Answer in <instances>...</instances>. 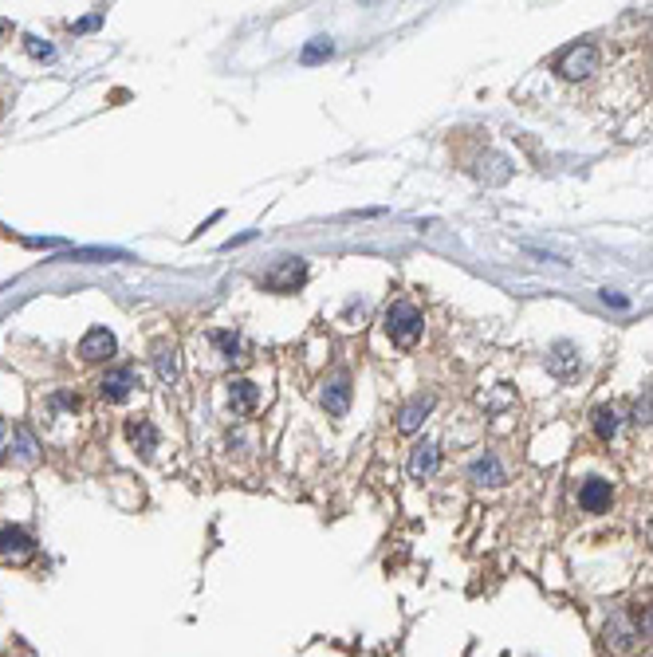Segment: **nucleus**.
Here are the masks:
<instances>
[{
    "label": "nucleus",
    "instance_id": "obj_20",
    "mask_svg": "<svg viewBox=\"0 0 653 657\" xmlns=\"http://www.w3.org/2000/svg\"><path fill=\"white\" fill-rule=\"evenodd\" d=\"M213 343H217L229 358H236V351H241V339H236V334H229V331H213Z\"/></svg>",
    "mask_w": 653,
    "mask_h": 657
},
{
    "label": "nucleus",
    "instance_id": "obj_12",
    "mask_svg": "<svg viewBox=\"0 0 653 657\" xmlns=\"http://www.w3.org/2000/svg\"><path fill=\"white\" fill-rule=\"evenodd\" d=\"M256 402H260L256 382H248V378H233V382H229V405H233V413H241V417L252 413Z\"/></svg>",
    "mask_w": 653,
    "mask_h": 657
},
{
    "label": "nucleus",
    "instance_id": "obj_7",
    "mask_svg": "<svg viewBox=\"0 0 653 657\" xmlns=\"http://www.w3.org/2000/svg\"><path fill=\"white\" fill-rule=\"evenodd\" d=\"M433 393H418L413 402H406L398 410V433H413V429H421V422L430 417V410H433Z\"/></svg>",
    "mask_w": 653,
    "mask_h": 657
},
{
    "label": "nucleus",
    "instance_id": "obj_8",
    "mask_svg": "<svg viewBox=\"0 0 653 657\" xmlns=\"http://www.w3.org/2000/svg\"><path fill=\"white\" fill-rule=\"evenodd\" d=\"M469 481H477V484H489V488H500L508 481V473H504V464L496 453H484V457H477L469 464Z\"/></svg>",
    "mask_w": 653,
    "mask_h": 657
},
{
    "label": "nucleus",
    "instance_id": "obj_19",
    "mask_svg": "<svg viewBox=\"0 0 653 657\" xmlns=\"http://www.w3.org/2000/svg\"><path fill=\"white\" fill-rule=\"evenodd\" d=\"M331 55H335V44L319 35V40H312V44L303 47V55H300V59H303L307 67H312V64H323V59H331Z\"/></svg>",
    "mask_w": 653,
    "mask_h": 657
},
{
    "label": "nucleus",
    "instance_id": "obj_15",
    "mask_svg": "<svg viewBox=\"0 0 653 657\" xmlns=\"http://www.w3.org/2000/svg\"><path fill=\"white\" fill-rule=\"evenodd\" d=\"M548 366H551V374H559V378H567V374H575L579 370V351L571 343H559L555 351L548 354Z\"/></svg>",
    "mask_w": 653,
    "mask_h": 657
},
{
    "label": "nucleus",
    "instance_id": "obj_18",
    "mask_svg": "<svg viewBox=\"0 0 653 657\" xmlns=\"http://www.w3.org/2000/svg\"><path fill=\"white\" fill-rule=\"evenodd\" d=\"M153 366H158V378H162V382H177V351H173L170 343L153 346Z\"/></svg>",
    "mask_w": 653,
    "mask_h": 657
},
{
    "label": "nucleus",
    "instance_id": "obj_9",
    "mask_svg": "<svg viewBox=\"0 0 653 657\" xmlns=\"http://www.w3.org/2000/svg\"><path fill=\"white\" fill-rule=\"evenodd\" d=\"M323 405L331 417H347V410H351V378L347 374H335L323 386Z\"/></svg>",
    "mask_w": 653,
    "mask_h": 657
},
{
    "label": "nucleus",
    "instance_id": "obj_22",
    "mask_svg": "<svg viewBox=\"0 0 653 657\" xmlns=\"http://www.w3.org/2000/svg\"><path fill=\"white\" fill-rule=\"evenodd\" d=\"M24 47H28V52H32L35 59H52V44H40L35 35H28V44H24Z\"/></svg>",
    "mask_w": 653,
    "mask_h": 657
},
{
    "label": "nucleus",
    "instance_id": "obj_1",
    "mask_svg": "<svg viewBox=\"0 0 653 657\" xmlns=\"http://www.w3.org/2000/svg\"><path fill=\"white\" fill-rule=\"evenodd\" d=\"M421 324H425L421 312L413 304H406V300L394 304L386 312V331H390V339H394L398 346H413V343H418L421 339Z\"/></svg>",
    "mask_w": 653,
    "mask_h": 657
},
{
    "label": "nucleus",
    "instance_id": "obj_24",
    "mask_svg": "<svg viewBox=\"0 0 653 657\" xmlns=\"http://www.w3.org/2000/svg\"><path fill=\"white\" fill-rule=\"evenodd\" d=\"M5 441H8V422L0 417V449H5Z\"/></svg>",
    "mask_w": 653,
    "mask_h": 657
},
{
    "label": "nucleus",
    "instance_id": "obj_14",
    "mask_svg": "<svg viewBox=\"0 0 653 657\" xmlns=\"http://www.w3.org/2000/svg\"><path fill=\"white\" fill-rule=\"evenodd\" d=\"M579 504L587 512H607L610 508V481H587L579 488Z\"/></svg>",
    "mask_w": 653,
    "mask_h": 657
},
{
    "label": "nucleus",
    "instance_id": "obj_10",
    "mask_svg": "<svg viewBox=\"0 0 653 657\" xmlns=\"http://www.w3.org/2000/svg\"><path fill=\"white\" fill-rule=\"evenodd\" d=\"M307 280V268H303V260H283V264L276 272H268V288L272 292H295L300 284Z\"/></svg>",
    "mask_w": 653,
    "mask_h": 657
},
{
    "label": "nucleus",
    "instance_id": "obj_4",
    "mask_svg": "<svg viewBox=\"0 0 653 657\" xmlns=\"http://www.w3.org/2000/svg\"><path fill=\"white\" fill-rule=\"evenodd\" d=\"M138 386V374H134V366H114V370H106L103 382H99V393L106 402H123L130 398V390Z\"/></svg>",
    "mask_w": 653,
    "mask_h": 657
},
{
    "label": "nucleus",
    "instance_id": "obj_13",
    "mask_svg": "<svg viewBox=\"0 0 653 657\" xmlns=\"http://www.w3.org/2000/svg\"><path fill=\"white\" fill-rule=\"evenodd\" d=\"M437 461H441V449L430 445V441H421V445L413 449V457H410V476L413 481H425L430 473H437Z\"/></svg>",
    "mask_w": 653,
    "mask_h": 657
},
{
    "label": "nucleus",
    "instance_id": "obj_2",
    "mask_svg": "<svg viewBox=\"0 0 653 657\" xmlns=\"http://www.w3.org/2000/svg\"><path fill=\"white\" fill-rule=\"evenodd\" d=\"M599 67V47L595 44H579L571 52H563L559 59V75L563 79H587Z\"/></svg>",
    "mask_w": 653,
    "mask_h": 657
},
{
    "label": "nucleus",
    "instance_id": "obj_17",
    "mask_svg": "<svg viewBox=\"0 0 653 657\" xmlns=\"http://www.w3.org/2000/svg\"><path fill=\"white\" fill-rule=\"evenodd\" d=\"M618 425H622V410H618V405H599V410H595V433L602 441H610L614 433H618Z\"/></svg>",
    "mask_w": 653,
    "mask_h": 657
},
{
    "label": "nucleus",
    "instance_id": "obj_21",
    "mask_svg": "<svg viewBox=\"0 0 653 657\" xmlns=\"http://www.w3.org/2000/svg\"><path fill=\"white\" fill-rule=\"evenodd\" d=\"M638 638H646V642H653V606H646L642 614H638Z\"/></svg>",
    "mask_w": 653,
    "mask_h": 657
},
{
    "label": "nucleus",
    "instance_id": "obj_25",
    "mask_svg": "<svg viewBox=\"0 0 653 657\" xmlns=\"http://www.w3.org/2000/svg\"><path fill=\"white\" fill-rule=\"evenodd\" d=\"M5 32H8V24H0V35H5Z\"/></svg>",
    "mask_w": 653,
    "mask_h": 657
},
{
    "label": "nucleus",
    "instance_id": "obj_3",
    "mask_svg": "<svg viewBox=\"0 0 653 657\" xmlns=\"http://www.w3.org/2000/svg\"><path fill=\"white\" fill-rule=\"evenodd\" d=\"M35 555V540L24 528H0V563H24Z\"/></svg>",
    "mask_w": 653,
    "mask_h": 657
},
{
    "label": "nucleus",
    "instance_id": "obj_6",
    "mask_svg": "<svg viewBox=\"0 0 653 657\" xmlns=\"http://www.w3.org/2000/svg\"><path fill=\"white\" fill-rule=\"evenodd\" d=\"M111 354H114V334L106 327H91L83 334V343H79L83 363H103V358H111Z\"/></svg>",
    "mask_w": 653,
    "mask_h": 657
},
{
    "label": "nucleus",
    "instance_id": "obj_23",
    "mask_svg": "<svg viewBox=\"0 0 653 657\" xmlns=\"http://www.w3.org/2000/svg\"><path fill=\"white\" fill-rule=\"evenodd\" d=\"M634 413H638V417H634V422H649V413H653V398H649V393H646V402H642V398H638V405H634Z\"/></svg>",
    "mask_w": 653,
    "mask_h": 657
},
{
    "label": "nucleus",
    "instance_id": "obj_16",
    "mask_svg": "<svg viewBox=\"0 0 653 657\" xmlns=\"http://www.w3.org/2000/svg\"><path fill=\"white\" fill-rule=\"evenodd\" d=\"M12 453H16V461H24V464H32L35 457H40V445H35L32 429H24V425L12 429Z\"/></svg>",
    "mask_w": 653,
    "mask_h": 657
},
{
    "label": "nucleus",
    "instance_id": "obj_11",
    "mask_svg": "<svg viewBox=\"0 0 653 657\" xmlns=\"http://www.w3.org/2000/svg\"><path fill=\"white\" fill-rule=\"evenodd\" d=\"M126 437H130V445H134L142 457H150V453L158 449V429H153V422H146V417H130V422H126Z\"/></svg>",
    "mask_w": 653,
    "mask_h": 657
},
{
    "label": "nucleus",
    "instance_id": "obj_5",
    "mask_svg": "<svg viewBox=\"0 0 653 657\" xmlns=\"http://www.w3.org/2000/svg\"><path fill=\"white\" fill-rule=\"evenodd\" d=\"M607 646L610 653H630L638 646V626L630 614H614L607 622Z\"/></svg>",
    "mask_w": 653,
    "mask_h": 657
}]
</instances>
